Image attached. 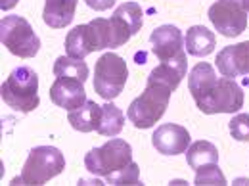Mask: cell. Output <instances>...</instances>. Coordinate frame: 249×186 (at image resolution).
I'll list each match as a JSON object with an SVG mask.
<instances>
[{
  "label": "cell",
  "instance_id": "cell-1",
  "mask_svg": "<svg viewBox=\"0 0 249 186\" xmlns=\"http://www.w3.org/2000/svg\"><path fill=\"white\" fill-rule=\"evenodd\" d=\"M175 93V89L163 81H159L156 77H148V85L146 91L140 94L138 98H134L126 110V117L128 121L134 125L136 129H150L165 115L169 102H171V94Z\"/></svg>",
  "mask_w": 249,
  "mask_h": 186
},
{
  "label": "cell",
  "instance_id": "cell-2",
  "mask_svg": "<svg viewBox=\"0 0 249 186\" xmlns=\"http://www.w3.org/2000/svg\"><path fill=\"white\" fill-rule=\"evenodd\" d=\"M2 100L6 102L8 108L21 112V113H29L35 108H38L40 100H38V75L35 73V69L21 65L16 67L8 79L2 83L0 87Z\"/></svg>",
  "mask_w": 249,
  "mask_h": 186
},
{
  "label": "cell",
  "instance_id": "cell-3",
  "mask_svg": "<svg viewBox=\"0 0 249 186\" xmlns=\"http://www.w3.org/2000/svg\"><path fill=\"white\" fill-rule=\"evenodd\" d=\"M65 169V157L54 146H36L29 152V157L23 165V171L14 185H46L50 179L58 177Z\"/></svg>",
  "mask_w": 249,
  "mask_h": 186
},
{
  "label": "cell",
  "instance_id": "cell-4",
  "mask_svg": "<svg viewBox=\"0 0 249 186\" xmlns=\"http://www.w3.org/2000/svg\"><path fill=\"white\" fill-rule=\"evenodd\" d=\"M0 40L10 54L18 58H35L40 50V38L31 23L21 16H6L0 21Z\"/></svg>",
  "mask_w": 249,
  "mask_h": 186
},
{
  "label": "cell",
  "instance_id": "cell-5",
  "mask_svg": "<svg viewBox=\"0 0 249 186\" xmlns=\"http://www.w3.org/2000/svg\"><path fill=\"white\" fill-rule=\"evenodd\" d=\"M132 163V148L123 138H111L85 155V167L98 177H109Z\"/></svg>",
  "mask_w": 249,
  "mask_h": 186
},
{
  "label": "cell",
  "instance_id": "cell-6",
  "mask_svg": "<svg viewBox=\"0 0 249 186\" xmlns=\"http://www.w3.org/2000/svg\"><path fill=\"white\" fill-rule=\"evenodd\" d=\"M128 79V67L121 56L106 52L94 67V91L104 100H113L123 93Z\"/></svg>",
  "mask_w": 249,
  "mask_h": 186
},
{
  "label": "cell",
  "instance_id": "cell-7",
  "mask_svg": "<svg viewBox=\"0 0 249 186\" xmlns=\"http://www.w3.org/2000/svg\"><path fill=\"white\" fill-rule=\"evenodd\" d=\"M196 106L207 115L236 113L244 106V91L234 79L218 77L217 83L213 85V89L205 94L199 102H196Z\"/></svg>",
  "mask_w": 249,
  "mask_h": 186
},
{
  "label": "cell",
  "instance_id": "cell-8",
  "mask_svg": "<svg viewBox=\"0 0 249 186\" xmlns=\"http://www.w3.org/2000/svg\"><path fill=\"white\" fill-rule=\"evenodd\" d=\"M209 19L222 37L234 38L248 29V10L242 0H217L209 8Z\"/></svg>",
  "mask_w": 249,
  "mask_h": 186
},
{
  "label": "cell",
  "instance_id": "cell-9",
  "mask_svg": "<svg viewBox=\"0 0 249 186\" xmlns=\"http://www.w3.org/2000/svg\"><path fill=\"white\" fill-rule=\"evenodd\" d=\"M152 52L157 56L159 62H178L186 60V48H184V37L182 31L175 25H161L154 29L150 35Z\"/></svg>",
  "mask_w": 249,
  "mask_h": 186
},
{
  "label": "cell",
  "instance_id": "cell-10",
  "mask_svg": "<svg viewBox=\"0 0 249 186\" xmlns=\"http://www.w3.org/2000/svg\"><path fill=\"white\" fill-rule=\"evenodd\" d=\"M190 132L182 125L163 123L159 125L152 134V144L159 154L163 155H178L186 154L190 146Z\"/></svg>",
  "mask_w": 249,
  "mask_h": 186
},
{
  "label": "cell",
  "instance_id": "cell-11",
  "mask_svg": "<svg viewBox=\"0 0 249 186\" xmlns=\"http://www.w3.org/2000/svg\"><path fill=\"white\" fill-rule=\"evenodd\" d=\"M215 63L222 77L234 79L240 75H249V40L224 46L218 52Z\"/></svg>",
  "mask_w": 249,
  "mask_h": 186
},
{
  "label": "cell",
  "instance_id": "cell-12",
  "mask_svg": "<svg viewBox=\"0 0 249 186\" xmlns=\"http://www.w3.org/2000/svg\"><path fill=\"white\" fill-rule=\"evenodd\" d=\"M50 100L67 112H73L81 108L87 102L85 83L69 77H56L54 85L50 87Z\"/></svg>",
  "mask_w": 249,
  "mask_h": 186
},
{
  "label": "cell",
  "instance_id": "cell-13",
  "mask_svg": "<svg viewBox=\"0 0 249 186\" xmlns=\"http://www.w3.org/2000/svg\"><path fill=\"white\" fill-rule=\"evenodd\" d=\"M98 48V40H96V35L90 23H85V25H77L73 27L71 31L67 33L65 37V52L69 58H75V60H85L89 54H92Z\"/></svg>",
  "mask_w": 249,
  "mask_h": 186
},
{
  "label": "cell",
  "instance_id": "cell-14",
  "mask_svg": "<svg viewBox=\"0 0 249 186\" xmlns=\"http://www.w3.org/2000/svg\"><path fill=\"white\" fill-rule=\"evenodd\" d=\"M77 4H79V0H46L44 12H42L44 23L52 29L67 27L75 18Z\"/></svg>",
  "mask_w": 249,
  "mask_h": 186
},
{
  "label": "cell",
  "instance_id": "cell-15",
  "mask_svg": "<svg viewBox=\"0 0 249 186\" xmlns=\"http://www.w3.org/2000/svg\"><path fill=\"white\" fill-rule=\"evenodd\" d=\"M217 73H215V67L207 62H199L196 63L188 75V89L192 93L194 102H199L205 94L213 89V85L217 83Z\"/></svg>",
  "mask_w": 249,
  "mask_h": 186
},
{
  "label": "cell",
  "instance_id": "cell-16",
  "mask_svg": "<svg viewBox=\"0 0 249 186\" xmlns=\"http://www.w3.org/2000/svg\"><path fill=\"white\" fill-rule=\"evenodd\" d=\"M217 46V38L213 31H209L203 25H194L190 27L184 37V48L190 56L196 58H205L209 56Z\"/></svg>",
  "mask_w": 249,
  "mask_h": 186
},
{
  "label": "cell",
  "instance_id": "cell-17",
  "mask_svg": "<svg viewBox=\"0 0 249 186\" xmlns=\"http://www.w3.org/2000/svg\"><path fill=\"white\" fill-rule=\"evenodd\" d=\"M100 119H102V106H98L92 100H87L81 108L69 112V115H67V121L79 132L98 130Z\"/></svg>",
  "mask_w": 249,
  "mask_h": 186
},
{
  "label": "cell",
  "instance_id": "cell-18",
  "mask_svg": "<svg viewBox=\"0 0 249 186\" xmlns=\"http://www.w3.org/2000/svg\"><path fill=\"white\" fill-rule=\"evenodd\" d=\"M111 18H115L124 29H128L130 35H136L144 23V12L138 2H123L121 6L115 8Z\"/></svg>",
  "mask_w": 249,
  "mask_h": 186
},
{
  "label": "cell",
  "instance_id": "cell-19",
  "mask_svg": "<svg viewBox=\"0 0 249 186\" xmlns=\"http://www.w3.org/2000/svg\"><path fill=\"white\" fill-rule=\"evenodd\" d=\"M186 161L192 169H199L207 163H218V150L207 140H197L186 150Z\"/></svg>",
  "mask_w": 249,
  "mask_h": 186
},
{
  "label": "cell",
  "instance_id": "cell-20",
  "mask_svg": "<svg viewBox=\"0 0 249 186\" xmlns=\"http://www.w3.org/2000/svg\"><path fill=\"white\" fill-rule=\"evenodd\" d=\"M124 127V115L123 112L113 104L107 102L102 106V119L98 125V132L102 136H117Z\"/></svg>",
  "mask_w": 249,
  "mask_h": 186
},
{
  "label": "cell",
  "instance_id": "cell-21",
  "mask_svg": "<svg viewBox=\"0 0 249 186\" xmlns=\"http://www.w3.org/2000/svg\"><path fill=\"white\" fill-rule=\"evenodd\" d=\"M54 75L56 77H69L77 81H87L89 79V65L83 60H75L69 56H60L54 63Z\"/></svg>",
  "mask_w": 249,
  "mask_h": 186
},
{
  "label": "cell",
  "instance_id": "cell-22",
  "mask_svg": "<svg viewBox=\"0 0 249 186\" xmlns=\"http://www.w3.org/2000/svg\"><path fill=\"white\" fill-rule=\"evenodd\" d=\"M194 183L197 186L203 185H226V177L218 169V163H207L199 169H196V179Z\"/></svg>",
  "mask_w": 249,
  "mask_h": 186
},
{
  "label": "cell",
  "instance_id": "cell-23",
  "mask_svg": "<svg viewBox=\"0 0 249 186\" xmlns=\"http://www.w3.org/2000/svg\"><path fill=\"white\" fill-rule=\"evenodd\" d=\"M106 181H107V185H140V169L132 161L126 167H123L121 171L106 177Z\"/></svg>",
  "mask_w": 249,
  "mask_h": 186
},
{
  "label": "cell",
  "instance_id": "cell-24",
  "mask_svg": "<svg viewBox=\"0 0 249 186\" xmlns=\"http://www.w3.org/2000/svg\"><path fill=\"white\" fill-rule=\"evenodd\" d=\"M230 134L238 142H249V113H238L228 123Z\"/></svg>",
  "mask_w": 249,
  "mask_h": 186
},
{
  "label": "cell",
  "instance_id": "cell-25",
  "mask_svg": "<svg viewBox=\"0 0 249 186\" xmlns=\"http://www.w3.org/2000/svg\"><path fill=\"white\" fill-rule=\"evenodd\" d=\"M85 4L96 12H104V10H109L115 4V0H85Z\"/></svg>",
  "mask_w": 249,
  "mask_h": 186
},
{
  "label": "cell",
  "instance_id": "cell-26",
  "mask_svg": "<svg viewBox=\"0 0 249 186\" xmlns=\"http://www.w3.org/2000/svg\"><path fill=\"white\" fill-rule=\"evenodd\" d=\"M18 2H19V0H0V8H2V12H8V10H12Z\"/></svg>",
  "mask_w": 249,
  "mask_h": 186
},
{
  "label": "cell",
  "instance_id": "cell-27",
  "mask_svg": "<svg viewBox=\"0 0 249 186\" xmlns=\"http://www.w3.org/2000/svg\"><path fill=\"white\" fill-rule=\"evenodd\" d=\"M242 2H244V8L249 12V0H242Z\"/></svg>",
  "mask_w": 249,
  "mask_h": 186
}]
</instances>
